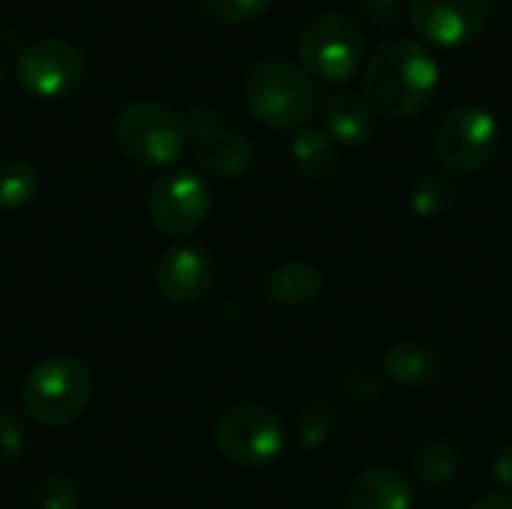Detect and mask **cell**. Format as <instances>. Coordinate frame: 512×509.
I'll return each mask as SVG.
<instances>
[{
	"label": "cell",
	"instance_id": "44dd1931",
	"mask_svg": "<svg viewBox=\"0 0 512 509\" xmlns=\"http://www.w3.org/2000/svg\"><path fill=\"white\" fill-rule=\"evenodd\" d=\"M39 192V174L24 159L0 162V210H21Z\"/></svg>",
	"mask_w": 512,
	"mask_h": 509
},
{
	"label": "cell",
	"instance_id": "4fadbf2b",
	"mask_svg": "<svg viewBox=\"0 0 512 509\" xmlns=\"http://www.w3.org/2000/svg\"><path fill=\"white\" fill-rule=\"evenodd\" d=\"M324 123H327V135L336 144L360 147L375 132V111L366 96L354 90H333L324 99Z\"/></svg>",
	"mask_w": 512,
	"mask_h": 509
},
{
	"label": "cell",
	"instance_id": "ba28073f",
	"mask_svg": "<svg viewBox=\"0 0 512 509\" xmlns=\"http://www.w3.org/2000/svg\"><path fill=\"white\" fill-rule=\"evenodd\" d=\"M15 72L27 93L39 99H60L81 87L87 75V57L69 39L39 36L18 51Z\"/></svg>",
	"mask_w": 512,
	"mask_h": 509
},
{
	"label": "cell",
	"instance_id": "ffe728a7",
	"mask_svg": "<svg viewBox=\"0 0 512 509\" xmlns=\"http://www.w3.org/2000/svg\"><path fill=\"white\" fill-rule=\"evenodd\" d=\"M336 426H339V414H336L333 402L318 399V396L306 399L294 417V435H297V444L303 450L324 447L336 435Z\"/></svg>",
	"mask_w": 512,
	"mask_h": 509
},
{
	"label": "cell",
	"instance_id": "8fae6325",
	"mask_svg": "<svg viewBox=\"0 0 512 509\" xmlns=\"http://www.w3.org/2000/svg\"><path fill=\"white\" fill-rule=\"evenodd\" d=\"M492 18V0H411V24L441 48L471 45Z\"/></svg>",
	"mask_w": 512,
	"mask_h": 509
},
{
	"label": "cell",
	"instance_id": "6da1fadb",
	"mask_svg": "<svg viewBox=\"0 0 512 509\" xmlns=\"http://www.w3.org/2000/svg\"><path fill=\"white\" fill-rule=\"evenodd\" d=\"M441 84L438 60L411 39L384 42L366 63L363 96L372 111L390 120H408L423 114Z\"/></svg>",
	"mask_w": 512,
	"mask_h": 509
},
{
	"label": "cell",
	"instance_id": "83f0119b",
	"mask_svg": "<svg viewBox=\"0 0 512 509\" xmlns=\"http://www.w3.org/2000/svg\"><path fill=\"white\" fill-rule=\"evenodd\" d=\"M471 509H512V495L510 492H495V495H486L480 498Z\"/></svg>",
	"mask_w": 512,
	"mask_h": 509
},
{
	"label": "cell",
	"instance_id": "7a4b0ae2",
	"mask_svg": "<svg viewBox=\"0 0 512 509\" xmlns=\"http://www.w3.org/2000/svg\"><path fill=\"white\" fill-rule=\"evenodd\" d=\"M246 108L273 129H300L318 111V90L303 66L282 54L255 60L243 78Z\"/></svg>",
	"mask_w": 512,
	"mask_h": 509
},
{
	"label": "cell",
	"instance_id": "d4e9b609",
	"mask_svg": "<svg viewBox=\"0 0 512 509\" xmlns=\"http://www.w3.org/2000/svg\"><path fill=\"white\" fill-rule=\"evenodd\" d=\"M27 453V426L15 411H0V465H15Z\"/></svg>",
	"mask_w": 512,
	"mask_h": 509
},
{
	"label": "cell",
	"instance_id": "277c9868",
	"mask_svg": "<svg viewBox=\"0 0 512 509\" xmlns=\"http://www.w3.org/2000/svg\"><path fill=\"white\" fill-rule=\"evenodd\" d=\"M114 141L129 162L144 168H165L183 156L189 132L183 117L168 105L156 99H135L117 111Z\"/></svg>",
	"mask_w": 512,
	"mask_h": 509
},
{
	"label": "cell",
	"instance_id": "3957f363",
	"mask_svg": "<svg viewBox=\"0 0 512 509\" xmlns=\"http://www.w3.org/2000/svg\"><path fill=\"white\" fill-rule=\"evenodd\" d=\"M93 396V375L75 354H54L36 363L21 384V411L48 429L75 423Z\"/></svg>",
	"mask_w": 512,
	"mask_h": 509
},
{
	"label": "cell",
	"instance_id": "603a6c76",
	"mask_svg": "<svg viewBox=\"0 0 512 509\" xmlns=\"http://www.w3.org/2000/svg\"><path fill=\"white\" fill-rule=\"evenodd\" d=\"M273 0H201V9L219 24H246L267 12Z\"/></svg>",
	"mask_w": 512,
	"mask_h": 509
},
{
	"label": "cell",
	"instance_id": "7402d4cb",
	"mask_svg": "<svg viewBox=\"0 0 512 509\" xmlns=\"http://www.w3.org/2000/svg\"><path fill=\"white\" fill-rule=\"evenodd\" d=\"M27 509H81V492L75 480L63 474H51L33 486L27 498Z\"/></svg>",
	"mask_w": 512,
	"mask_h": 509
},
{
	"label": "cell",
	"instance_id": "f1b7e54d",
	"mask_svg": "<svg viewBox=\"0 0 512 509\" xmlns=\"http://www.w3.org/2000/svg\"><path fill=\"white\" fill-rule=\"evenodd\" d=\"M3 78H6V69H3V60H0V87H3Z\"/></svg>",
	"mask_w": 512,
	"mask_h": 509
},
{
	"label": "cell",
	"instance_id": "52a82bcc",
	"mask_svg": "<svg viewBox=\"0 0 512 509\" xmlns=\"http://www.w3.org/2000/svg\"><path fill=\"white\" fill-rule=\"evenodd\" d=\"M366 54V39L348 15H318L300 36L303 69L327 84H345L357 75Z\"/></svg>",
	"mask_w": 512,
	"mask_h": 509
},
{
	"label": "cell",
	"instance_id": "2e32d148",
	"mask_svg": "<svg viewBox=\"0 0 512 509\" xmlns=\"http://www.w3.org/2000/svg\"><path fill=\"white\" fill-rule=\"evenodd\" d=\"M264 291L270 300H276L282 306H306L315 297H321L324 273L309 261H285L267 276Z\"/></svg>",
	"mask_w": 512,
	"mask_h": 509
},
{
	"label": "cell",
	"instance_id": "e0dca14e",
	"mask_svg": "<svg viewBox=\"0 0 512 509\" xmlns=\"http://www.w3.org/2000/svg\"><path fill=\"white\" fill-rule=\"evenodd\" d=\"M291 159H294L297 171L315 183L333 180L342 165L339 144L321 129H300L291 141Z\"/></svg>",
	"mask_w": 512,
	"mask_h": 509
},
{
	"label": "cell",
	"instance_id": "4316f807",
	"mask_svg": "<svg viewBox=\"0 0 512 509\" xmlns=\"http://www.w3.org/2000/svg\"><path fill=\"white\" fill-rule=\"evenodd\" d=\"M492 474H495V480H498L504 489H510L512 492V444H504V447L495 453Z\"/></svg>",
	"mask_w": 512,
	"mask_h": 509
},
{
	"label": "cell",
	"instance_id": "5b68a950",
	"mask_svg": "<svg viewBox=\"0 0 512 509\" xmlns=\"http://www.w3.org/2000/svg\"><path fill=\"white\" fill-rule=\"evenodd\" d=\"M498 120L480 105L447 111L432 132V156L447 174H477L498 153Z\"/></svg>",
	"mask_w": 512,
	"mask_h": 509
},
{
	"label": "cell",
	"instance_id": "484cf974",
	"mask_svg": "<svg viewBox=\"0 0 512 509\" xmlns=\"http://www.w3.org/2000/svg\"><path fill=\"white\" fill-rule=\"evenodd\" d=\"M363 9L366 15L384 27V30H393L402 24V15H405V0H363Z\"/></svg>",
	"mask_w": 512,
	"mask_h": 509
},
{
	"label": "cell",
	"instance_id": "7c38bea8",
	"mask_svg": "<svg viewBox=\"0 0 512 509\" xmlns=\"http://www.w3.org/2000/svg\"><path fill=\"white\" fill-rule=\"evenodd\" d=\"M216 279L213 258L192 243H180L168 249L156 264V288L171 303H195L201 300Z\"/></svg>",
	"mask_w": 512,
	"mask_h": 509
},
{
	"label": "cell",
	"instance_id": "30bf717a",
	"mask_svg": "<svg viewBox=\"0 0 512 509\" xmlns=\"http://www.w3.org/2000/svg\"><path fill=\"white\" fill-rule=\"evenodd\" d=\"M210 204V186L192 171H171L159 177L147 195L150 222L168 237L198 231L210 216Z\"/></svg>",
	"mask_w": 512,
	"mask_h": 509
},
{
	"label": "cell",
	"instance_id": "d6986e66",
	"mask_svg": "<svg viewBox=\"0 0 512 509\" xmlns=\"http://www.w3.org/2000/svg\"><path fill=\"white\" fill-rule=\"evenodd\" d=\"M459 189L447 171H429L414 180L411 186V210L420 219H441L453 210Z\"/></svg>",
	"mask_w": 512,
	"mask_h": 509
},
{
	"label": "cell",
	"instance_id": "ac0fdd59",
	"mask_svg": "<svg viewBox=\"0 0 512 509\" xmlns=\"http://www.w3.org/2000/svg\"><path fill=\"white\" fill-rule=\"evenodd\" d=\"M459 465H462V453L453 441L447 438H432L426 441L414 459H411V471H414V480L435 489V486H447L456 474H459Z\"/></svg>",
	"mask_w": 512,
	"mask_h": 509
},
{
	"label": "cell",
	"instance_id": "cb8c5ba5",
	"mask_svg": "<svg viewBox=\"0 0 512 509\" xmlns=\"http://www.w3.org/2000/svg\"><path fill=\"white\" fill-rule=\"evenodd\" d=\"M342 393L354 405H375L384 393V375L372 366H357L342 378Z\"/></svg>",
	"mask_w": 512,
	"mask_h": 509
},
{
	"label": "cell",
	"instance_id": "8992f818",
	"mask_svg": "<svg viewBox=\"0 0 512 509\" xmlns=\"http://www.w3.org/2000/svg\"><path fill=\"white\" fill-rule=\"evenodd\" d=\"M216 450L240 468H267L285 450V429L264 405H228L213 420Z\"/></svg>",
	"mask_w": 512,
	"mask_h": 509
},
{
	"label": "cell",
	"instance_id": "9c48e42d",
	"mask_svg": "<svg viewBox=\"0 0 512 509\" xmlns=\"http://www.w3.org/2000/svg\"><path fill=\"white\" fill-rule=\"evenodd\" d=\"M192 150H195V162L213 174V177H240L252 168L255 162V150L252 141L234 129L216 108L210 105H192L183 114Z\"/></svg>",
	"mask_w": 512,
	"mask_h": 509
},
{
	"label": "cell",
	"instance_id": "5bb4252c",
	"mask_svg": "<svg viewBox=\"0 0 512 509\" xmlns=\"http://www.w3.org/2000/svg\"><path fill=\"white\" fill-rule=\"evenodd\" d=\"M348 509H411L414 486L393 468H369L348 486Z\"/></svg>",
	"mask_w": 512,
	"mask_h": 509
},
{
	"label": "cell",
	"instance_id": "9a60e30c",
	"mask_svg": "<svg viewBox=\"0 0 512 509\" xmlns=\"http://www.w3.org/2000/svg\"><path fill=\"white\" fill-rule=\"evenodd\" d=\"M384 375L408 390L429 387L441 375V351L429 339H399L384 357Z\"/></svg>",
	"mask_w": 512,
	"mask_h": 509
}]
</instances>
